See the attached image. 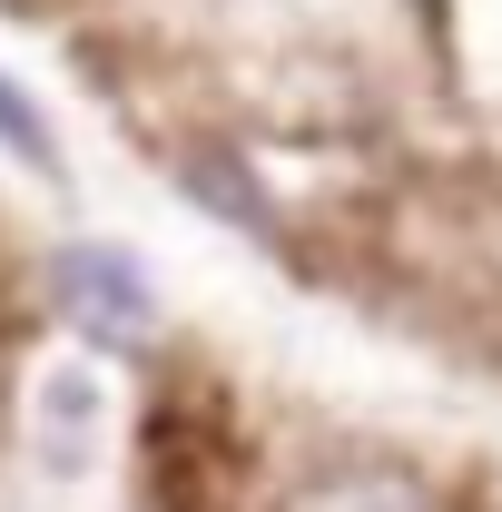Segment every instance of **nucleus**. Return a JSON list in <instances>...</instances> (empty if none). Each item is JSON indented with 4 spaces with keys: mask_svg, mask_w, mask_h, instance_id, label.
<instances>
[{
    "mask_svg": "<svg viewBox=\"0 0 502 512\" xmlns=\"http://www.w3.org/2000/svg\"><path fill=\"white\" fill-rule=\"evenodd\" d=\"M60 296L79 306V325L99 335V345H138L148 335V276L109 247H69L60 256Z\"/></svg>",
    "mask_w": 502,
    "mask_h": 512,
    "instance_id": "1",
    "label": "nucleus"
},
{
    "mask_svg": "<svg viewBox=\"0 0 502 512\" xmlns=\"http://www.w3.org/2000/svg\"><path fill=\"white\" fill-rule=\"evenodd\" d=\"M296 512H434V493H424L414 473H335V483H315Z\"/></svg>",
    "mask_w": 502,
    "mask_h": 512,
    "instance_id": "2",
    "label": "nucleus"
},
{
    "mask_svg": "<svg viewBox=\"0 0 502 512\" xmlns=\"http://www.w3.org/2000/svg\"><path fill=\"white\" fill-rule=\"evenodd\" d=\"M0 148L10 158H30V168H50V128H40V109H30V89L0 69Z\"/></svg>",
    "mask_w": 502,
    "mask_h": 512,
    "instance_id": "3",
    "label": "nucleus"
},
{
    "mask_svg": "<svg viewBox=\"0 0 502 512\" xmlns=\"http://www.w3.org/2000/svg\"><path fill=\"white\" fill-rule=\"evenodd\" d=\"M89 404H99V394H89L79 375H69V384H50V444H60V434H69V453L89 444Z\"/></svg>",
    "mask_w": 502,
    "mask_h": 512,
    "instance_id": "4",
    "label": "nucleus"
},
{
    "mask_svg": "<svg viewBox=\"0 0 502 512\" xmlns=\"http://www.w3.org/2000/svg\"><path fill=\"white\" fill-rule=\"evenodd\" d=\"M197 197H207V207H227V217H247V227H256V197H247V178H237V168H197Z\"/></svg>",
    "mask_w": 502,
    "mask_h": 512,
    "instance_id": "5",
    "label": "nucleus"
}]
</instances>
